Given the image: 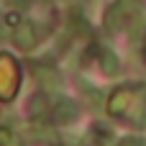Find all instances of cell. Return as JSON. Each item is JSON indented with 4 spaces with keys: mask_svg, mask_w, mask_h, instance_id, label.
<instances>
[{
    "mask_svg": "<svg viewBox=\"0 0 146 146\" xmlns=\"http://www.w3.org/2000/svg\"><path fill=\"white\" fill-rule=\"evenodd\" d=\"M139 13H141L139 0H115V3H110V5L105 8L103 26H105L110 33H118V31H123Z\"/></svg>",
    "mask_w": 146,
    "mask_h": 146,
    "instance_id": "cell-1",
    "label": "cell"
},
{
    "mask_svg": "<svg viewBox=\"0 0 146 146\" xmlns=\"http://www.w3.org/2000/svg\"><path fill=\"white\" fill-rule=\"evenodd\" d=\"M13 41H15L18 49L31 51V49L38 44V31H36V26H33L31 21H21V23L15 26V31H13Z\"/></svg>",
    "mask_w": 146,
    "mask_h": 146,
    "instance_id": "cell-2",
    "label": "cell"
},
{
    "mask_svg": "<svg viewBox=\"0 0 146 146\" xmlns=\"http://www.w3.org/2000/svg\"><path fill=\"white\" fill-rule=\"evenodd\" d=\"M80 118V108L74 100H59L54 108H51V121L56 126H67V123H74Z\"/></svg>",
    "mask_w": 146,
    "mask_h": 146,
    "instance_id": "cell-3",
    "label": "cell"
},
{
    "mask_svg": "<svg viewBox=\"0 0 146 146\" xmlns=\"http://www.w3.org/2000/svg\"><path fill=\"white\" fill-rule=\"evenodd\" d=\"M131 98H133V92H131L128 87L115 90V92L110 95V100H108V113H113V115H123V113L128 110V105H131Z\"/></svg>",
    "mask_w": 146,
    "mask_h": 146,
    "instance_id": "cell-4",
    "label": "cell"
},
{
    "mask_svg": "<svg viewBox=\"0 0 146 146\" xmlns=\"http://www.w3.org/2000/svg\"><path fill=\"white\" fill-rule=\"evenodd\" d=\"M98 62H100V69L108 74V77H115L118 72H121V62H118V56H115V51L113 49H100L98 51Z\"/></svg>",
    "mask_w": 146,
    "mask_h": 146,
    "instance_id": "cell-5",
    "label": "cell"
},
{
    "mask_svg": "<svg viewBox=\"0 0 146 146\" xmlns=\"http://www.w3.org/2000/svg\"><path fill=\"white\" fill-rule=\"evenodd\" d=\"M36 80H38L41 87H46V92H56L62 87V80H59V74L54 69H38L36 72Z\"/></svg>",
    "mask_w": 146,
    "mask_h": 146,
    "instance_id": "cell-6",
    "label": "cell"
},
{
    "mask_svg": "<svg viewBox=\"0 0 146 146\" xmlns=\"http://www.w3.org/2000/svg\"><path fill=\"white\" fill-rule=\"evenodd\" d=\"M28 113H31L33 118H38V115L46 113V92H36V95L28 100Z\"/></svg>",
    "mask_w": 146,
    "mask_h": 146,
    "instance_id": "cell-7",
    "label": "cell"
},
{
    "mask_svg": "<svg viewBox=\"0 0 146 146\" xmlns=\"http://www.w3.org/2000/svg\"><path fill=\"white\" fill-rule=\"evenodd\" d=\"M118 146H146L141 139H126V141H121Z\"/></svg>",
    "mask_w": 146,
    "mask_h": 146,
    "instance_id": "cell-8",
    "label": "cell"
},
{
    "mask_svg": "<svg viewBox=\"0 0 146 146\" xmlns=\"http://www.w3.org/2000/svg\"><path fill=\"white\" fill-rule=\"evenodd\" d=\"M8 3H10V5H15V8H23V5H28L31 0H8Z\"/></svg>",
    "mask_w": 146,
    "mask_h": 146,
    "instance_id": "cell-9",
    "label": "cell"
},
{
    "mask_svg": "<svg viewBox=\"0 0 146 146\" xmlns=\"http://www.w3.org/2000/svg\"><path fill=\"white\" fill-rule=\"evenodd\" d=\"M144 56H146V44H144Z\"/></svg>",
    "mask_w": 146,
    "mask_h": 146,
    "instance_id": "cell-10",
    "label": "cell"
}]
</instances>
